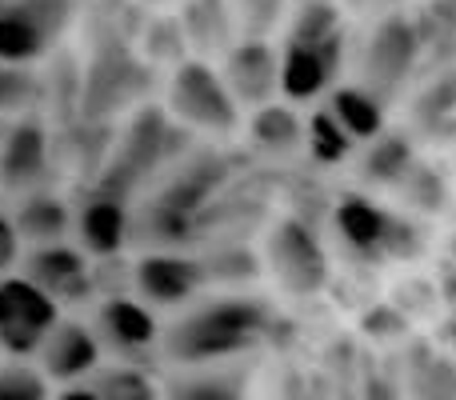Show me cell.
<instances>
[{
  "mask_svg": "<svg viewBox=\"0 0 456 400\" xmlns=\"http://www.w3.org/2000/svg\"><path fill=\"white\" fill-rule=\"evenodd\" d=\"M276 313L260 297H213L189 308L181 321L160 332V348L181 369H205V364H228L236 356L260 348Z\"/></svg>",
  "mask_w": 456,
  "mask_h": 400,
  "instance_id": "cell-1",
  "label": "cell"
},
{
  "mask_svg": "<svg viewBox=\"0 0 456 400\" xmlns=\"http://www.w3.org/2000/svg\"><path fill=\"white\" fill-rule=\"evenodd\" d=\"M165 112L176 125L197 128V133H213V136H228L240 125V104L224 88V77L208 61H200V56H189L184 64H176L168 72Z\"/></svg>",
  "mask_w": 456,
  "mask_h": 400,
  "instance_id": "cell-2",
  "label": "cell"
},
{
  "mask_svg": "<svg viewBox=\"0 0 456 400\" xmlns=\"http://www.w3.org/2000/svg\"><path fill=\"white\" fill-rule=\"evenodd\" d=\"M332 224H337L340 241L353 252L377 260V257H393V260H412L425 249V233H420L412 220L396 216V212L380 208L369 197H348L337 204L332 212Z\"/></svg>",
  "mask_w": 456,
  "mask_h": 400,
  "instance_id": "cell-3",
  "label": "cell"
},
{
  "mask_svg": "<svg viewBox=\"0 0 456 400\" xmlns=\"http://www.w3.org/2000/svg\"><path fill=\"white\" fill-rule=\"evenodd\" d=\"M77 0H0V64H20L48 56V48L72 24Z\"/></svg>",
  "mask_w": 456,
  "mask_h": 400,
  "instance_id": "cell-4",
  "label": "cell"
},
{
  "mask_svg": "<svg viewBox=\"0 0 456 400\" xmlns=\"http://www.w3.org/2000/svg\"><path fill=\"white\" fill-rule=\"evenodd\" d=\"M152 88V69L133 56V48L125 40H104L96 48L93 64L85 72V88H80V112L88 120H104L112 112H120L125 104L141 101Z\"/></svg>",
  "mask_w": 456,
  "mask_h": 400,
  "instance_id": "cell-5",
  "label": "cell"
},
{
  "mask_svg": "<svg viewBox=\"0 0 456 400\" xmlns=\"http://www.w3.org/2000/svg\"><path fill=\"white\" fill-rule=\"evenodd\" d=\"M61 321V305L20 273L0 276V353L8 361H28Z\"/></svg>",
  "mask_w": 456,
  "mask_h": 400,
  "instance_id": "cell-6",
  "label": "cell"
},
{
  "mask_svg": "<svg viewBox=\"0 0 456 400\" xmlns=\"http://www.w3.org/2000/svg\"><path fill=\"white\" fill-rule=\"evenodd\" d=\"M420 64V37L409 12H393L372 24L361 53V88H369L377 101H393Z\"/></svg>",
  "mask_w": 456,
  "mask_h": 400,
  "instance_id": "cell-7",
  "label": "cell"
},
{
  "mask_svg": "<svg viewBox=\"0 0 456 400\" xmlns=\"http://www.w3.org/2000/svg\"><path fill=\"white\" fill-rule=\"evenodd\" d=\"M265 268L284 292L313 297L329 284V257H324L316 233L297 216H284L265 236Z\"/></svg>",
  "mask_w": 456,
  "mask_h": 400,
  "instance_id": "cell-8",
  "label": "cell"
},
{
  "mask_svg": "<svg viewBox=\"0 0 456 400\" xmlns=\"http://www.w3.org/2000/svg\"><path fill=\"white\" fill-rule=\"evenodd\" d=\"M208 284L205 257L184 252H144L133 265V289L149 308H176L189 305Z\"/></svg>",
  "mask_w": 456,
  "mask_h": 400,
  "instance_id": "cell-9",
  "label": "cell"
},
{
  "mask_svg": "<svg viewBox=\"0 0 456 400\" xmlns=\"http://www.w3.org/2000/svg\"><path fill=\"white\" fill-rule=\"evenodd\" d=\"M224 88L232 93V101L240 109H265L276 101L281 93V56L268 40H248L240 37L232 48L224 53Z\"/></svg>",
  "mask_w": 456,
  "mask_h": 400,
  "instance_id": "cell-10",
  "label": "cell"
},
{
  "mask_svg": "<svg viewBox=\"0 0 456 400\" xmlns=\"http://www.w3.org/2000/svg\"><path fill=\"white\" fill-rule=\"evenodd\" d=\"M345 61V32L324 40H284L281 53V93L289 101H313L337 80Z\"/></svg>",
  "mask_w": 456,
  "mask_h": 400,
  "instance_id": "cell-11",
  "label": "cell"
},
{
  "mask_svg": "<svg viewBox=\"0 0 456 400\" xmlns=\"http://www.w3.org/2000/svg\"><path fill=\"white\" fill-rule=\"evenodd\" d=\"M101 353L104 345L96 340L93 324L85 321H56V329L45 337L37 353V369L48 377V385H80L101 369Z\"/></svg>",
  "mask_w": 456,
  "mask_h": 400,
  "instance_id": "cell-12",
  "label": "cell"
},
{
  "mask_svg": "<svg viewBox=\"0 0 456 400\" xmlns=\"http://www.w3.org/2000/svg\"><path fill=\"white\" fill-rule=\"evenodd\" d=\"M37 289H45L56 305H72V300H88L96 289L93 276V260L85 249H72V244H45V249H32L24 257V273Z\"/></svg>",
  "mask_w": 456,
  "mask_h": 400,
  "instance_id": "cell-13",
  "label": "cell"
},
{
  "mask_svg": "<svg viewBox=\"0 0 456 400\" xmlns=\"http://www.w3.org/2000/svg\"><path fill=\"white\" fill-rule=\"evenodd\" d=\"M48 173V128L37 117L16 120L0 141V189L8 192H40Z\"/></svg>",
  "mask_w": 456,
  "mask_h": 400,
  "instance_id": "cell-14",
  "label": "cell"
},
{
  "mask_svg": "<svg viewBox=\"0 0 456 400\" xmlns=\"http://www.w3.org/2000/svg\"><path fill=\"white\" fill-rule=\"evenodd\" d=\"M93 332L101 345L117 348V353H136V348H152L160 340V324L152 308L136 297H109L96 305Z\"/></svg>",
  "mask_w": 456,
  "mask_h": 400,
  "instance_id": "cell-15",
  "label": "cell"
},
{
  "mask_svg": "<svg viewBox=\"0 0 456 400\" xmlns=\"http://www.w3.org/2000/svg\"><path fill=\"white\" fill-rule=\"evenodd\" d=\"M252 364H205V369H184L165 380V400H248Z\"/></svg>",
  "mask_w": 456,
  "mask_h": 400,
  "instance_id": "cell-16",
  "label": "cell"
},
{
  "mask_svg": "<svg viewBox=\"0 0 456 400\" xmlns=\"http://www.w3.org/2000/svg\"><path fill=\"white\" fill-rule=\"evenodd\" d=\"M77 233H80V249L88 257L112 260L128 241V208L109 197H88V204L77 216Z\"/></svg>",
  "mask_w": 456,
  "mask_h": 400,
  "instance_id": "cell-17",
  "label": "cell"
},
{
  "mask_svg": "<svg viewBox=\"0 0 456 400\" xmlns=\"http://www.w3.org/2000/svg\"><path fill=\"white\" fill-rule=\"evenodd\" d=\"M12 228H16V241L32 244V249H45V244H61L64 233L72 228V212L61 197H53L48 189L40 192H28L20 197V208L12 216Z\"/></svg>",
  "mask_w": 456,
  "mask_h": 400,
  "instance_id": "cell-18",
  "label": "cell"
},
{
  "mask_svg": "<svg viewBox=\"0 0 456 400\" xmlns=\"http://www.w3.org/2000/svg\"><path fill=\"white\" fill-rule=\"evenodd\" d=\"M181 29L189 37L192 48L200 53H228L236 45L232 29H236V12H232V0H184L181 4Z\"/></svg>",
  "mask_w": 456,
  "mask_h": 400,
  "instance_id": "cell-19",
  "label": "cell"
},
{
  "mask_svg": "<svg viewBox=\"0 0 456 400\" xmlns=\"http://www.w3.org/2000/svg\"><path fill=\"white\" fill-rule=\"evenodd\" d=\"M329 112L337 117V125L345 128L353 141H377V136L385 133V101H377V96L361 85L332 88Z\"/></svg>",
  "mask_w": 456,
  "mask_h": 400,
  "instance_id": "cell-20",
  "label": "cell"
},
{
  "mask_svg": "<svg viewBox=\"0 0 456 400\" xmlns=\"http://www.w3.org/2000/svg\"><path fill=\"white\" fill-rule=\"evenodd\" d=\"M417 165V149L404 133H380L361 157V176L364 184H385V189H401V181Z\"/></svg>",
  "mask_w": 456,
  "mask_h": 400,
  "instance_id": "cell-21",
  "label": "cell"
},
{
  "mask_svg": "<svg viewBox=\"0 0 456 400\" xmlns=\"http://www.w3.org/2000/svg\"><path fill=\"white\" fill-rule=\"evenodd\" d=\"M248 136L260 152L268 157H289L305 144V120L289 109V104H265V109L252 112L248 120Z\"/></svg>",
  "mask_w": 456,
  "mask_h": 400,
  "instance_id": "cell-22",
  "label": "cell"
},
{
  "mask_svg": "<svg viewBox=\"0 0 456 400\" xmlns=\"http://www.w3.org/2000/svg\"><path fill=\"white\" fill-rule=\"evenodd\" d=\"M412 24L420 37V56H441L449 69L456 56V0H428Z\"/></svg>",
  "mask_w": 456,
  "mask_h": 400,
  "instance_id": "cell-23",
  "label": "cell"
},
{
  "mask_svg": "<svg viewBox=\"0 0 456 400\" xmlns=\"http://www.w3.org/2000/svg\"><path fill=\"white\" fill-rule=\"evenodd\" d=\"M141 53H144L141 61L149 69H160V64L176 69V64H184L189 61V37H184L181 20L176 16H152L141 32Z\"/></svg>",
  "mask_w": 456,
  "mask_h": 400,
  "instance_id": "cell-24",
  "label": "cell"
},
{
  "mask_svg": "<svg viewBox=\"0 0 456 400\" xmlns=\"http://www.w3.org/2000/svg\"><path fill=\"white\" fill-rule=\"evenodd\" d=\"M88 385H93L104 400H165V393L152 385L149 372L133 369V364H109V369H96L93 377H88Z\"/></svg>",
  "mask_w": 456,
  "mask_h": 400,
  "instance_id": "cell-25",
  "label": "cell"
},
{
  "mask_svg": "<svg viewBox=\"0 0 456 400\" xmlns=\"http://www.w3.org/2000/svg\"><path fill=\"white\" fill-rule=\"evenodd\" d=\"M305 141L316 165H340L348 157V149H353V136L337 125V117L329 109L313 112V120L305 125Z\"/></svg>",
  "mask_w": 456,
  "mask_h": 400,
  "instance_id": "cell-26",
  "label": "cell"
},
{
  "mask_svg": "<svg viewBox=\"0 0 456 400\" xmlns=\"http://www.w3.org/2000/svg\"><path fill=\"white\" fill-rule=\"evenodd\" d=\"M0 400H56L48 377L28 361H0Z\"/></svg>",
  "mask_w": 456,
  "mask_h": 400,
  "instance_id": "cell-27",
  "label": "cell"
},
{
  "mask_svg": "<svg viewBox=\"0 0 456 400\" xmlns=\"http://www.w3.org/2000/svg\"><path fill=\"white\" fill-rule=\"evenodd\" d=\"M401 189H404V200L412 204V208H420V212H441L444 208V192H449V184H444V176L436 173L433 165H425V160H417L412 165V173L401 181Z\"/></svg>",
  "mask_w": 456,
  "mask_h": 400,
  "instance_id": "cell-28",
  "label": "cell"
},
{
  "mask_svg": "<svg viewBox=\"0 0 456 400\" xmlns=\"http://www.w3.org/2000/svg\"><path fill=\"white\" fill-rule=\"evenodd\" d=\"M452 112H456V64L441 69V77L433 80V88L417 101V120L428 128H441Z\"/></svg>",
  "mask_w": 456,
  "mask_h": 400,
  "instance_id": "cell-29",
  "label": "cell"
},
{
  "mask_svg": "<svg viewBox=\"0 0 456 400\" xmlns=\"http://www.w3.org/2000/svg\"><path fill=\"white\" fill-rule=\"evenodd\" d=\"M284 4H289V0H232L236 29L248 40H268V32L281 24Z\"/></svg>",
  "mask_w": 456,
  "mask_h": 400,
  "instance_id": "cell-30",
  "label": "cell"
},
{
  "mask_svg": "<svg viewBox=\"0 0 456 400\" xmlns=\"http://www.w3.org/2000/svg\"><path fill=\"white\" fill-rule=\"evenodd\" d=\"M40 96V80L32 69L0 64V112H20Z\"/></svg>",
  "mask_w": 456,
  "mask_h": 400,
  "instance_id": "cell-31",
  "label": "cell"
},
{
  "mask_svg": "<svg viewBox=\"0 0 456 400\" xmlns=\"http://www.w3.org/2000/svg\"><path fill=\"white\" fill-rule=\"evenodd\" d=\"M16 257H20V241H16L12 216L0 212V276H8V268L16 265Z\"/></svg>",
  "mask_w": 456,
  "mask_h": 400,
  "instance_id": "cell-32",
  "label": "cell"
},
{
  "mask_svg": "<svg viewBox=\"0 0 456 400\" xmlns=\"http://www.w3.org/2000/svg\"><path fill=\"white\" fill-rule=\"evenodd\" d=\"M401 4H404V0H348V8H356L361 16H377V20L401 12Z\"/></svg>",
  "mask_w": 456,
  "mask_h": 400,
  "instance_id": "cell-33",
  "label": "cell"
},
{
  "mask_svg": "<svg viewBox=\"0 0 456 400\" xmlns=\"http://www.w3.org/2000/svg\"><path fill=\"white\" fill-rule=\"evenodd\" d=\"M56 400H104V396L96 393L93 385H69V388H61V393H56Z\"/></svg>",
  "mask_w": 456,
  "mask_h": 400,
  "instance_id": "cell-34",
  "label": "cell"
},
{
  "mask_svg": "<svg viewBox=\"0 0 456 400\" xmlns=\"http://www.w3.org/2000/svg\"><path fill=\"white\" fill-rule=\"evenodd\" d=\"M144 8H173V4H184V0H136Z\"/></svg>",
  "mask_w": 456,
  "mask_h": 400,
  "instance_id": "cell-35",
  "label": "cell"
}]
</instances>
